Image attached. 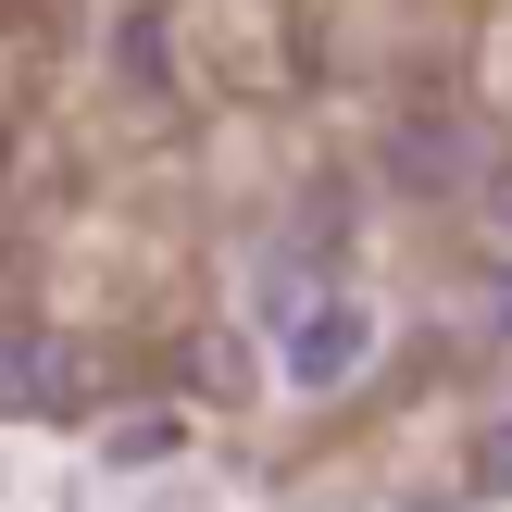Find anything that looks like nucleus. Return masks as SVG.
<instances>
[{"label": "nucleus", "mask_w": 512, "mask_h": 512, "mask_svg": "<svg viewBox=\"0 0 512 512\" xmlns=\"http://www.w3.org/2000/svg\"><path fill=\"white\" fill-rule=\"evenodd\" d=\"M100 463H113V475L125 463H175V413H125L113 438H100Z\"/></svg>", "instance_id": "obj_3"}, {"label": "nucleus", "mask_w": 512, "mask_h": 512, "mask_svg": "<svg viewBox=\"0 0 512 512\" xmlns=\"http://www.w3.org/2000/svg\"><path fill=\"white\" fill-rule=\"evenodd\" d=\"M475 500H512V425H475Z\"/></svg>", "instance_id": "obj_4"}, {"label": "nucleus", "mask_w": 512, "mask_h": 512, "mask_svg": "<svg viewBox=\"0 0 512 512\" xmlns=\"http://www.w3.org/2000/svg\"><path fill=\"white\" fill-rule=\"evenodd\" d=\"M500 213H512V163H500Z\"/></svg>", "instance_id": "obj_5"}, {"label": "nucleus", "mask_w": 512, "mask_h": 512, "mask_svg": "<svg viewBox=\"0 0 512 512\" xmlns=\"http://www.w3.org/2000/svg\"><path fill=\"white\" fill-rule=\"evenodd\" d=\"M363 350H375V313H363L350 288H325V300H300V313H288L275 375H288V388H350V375H363Z\"/></svg>", "instance_id": "obj_1"}, {"label": "nucleus", "mask_w": 512, "mask_h": 512, "mask_svg": "<svg viewBox=\"0 0 512 512\" xmlns=\"http://www.w3.org/2000/svg\"><path fill=\"white\" fill-rule=\"evenodd\" d=\"M75 400H88V363L63 338H38V325L0 338V413H75Z\"/></svg>", "instance_id": "obj_2"}]
</instances>
